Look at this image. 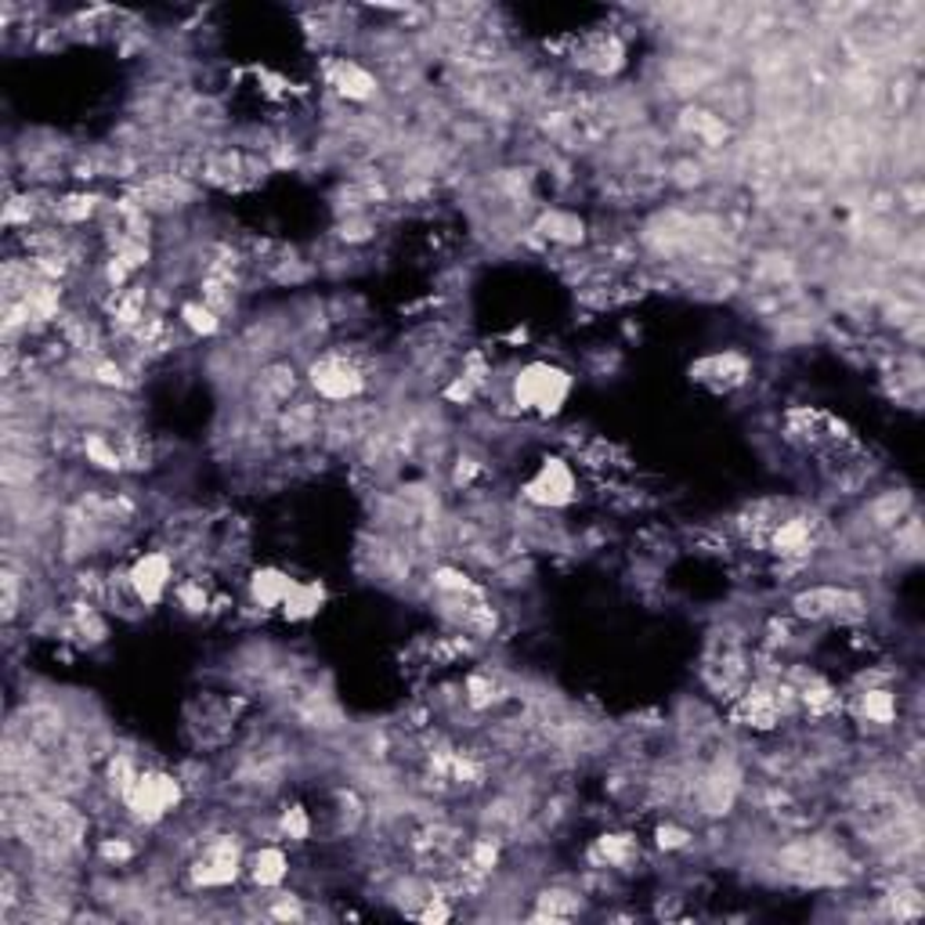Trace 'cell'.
Listing matches in <instances>:
<instances>
[{"label": "cell", "mask_w": 925, "mask_h": 925, "mask_svg": "<svg viewBox=\"0 0 925 925\" xmlns=\"http://www.w3.org/2000/svg\"><path fill=\"white\" fill-rule=\"evenodd\" d=\"M419 918L424 922H445V918H452V907L441 904V896H430V907L419 911Z\"/></svg>", "instance_id": "cell-25"}, {"label": "cell", "mask_w": 925, "mask_h": 925, "mask_svg": "<svg viewBox=\"0 0 925 925\" xmlns=\"http://www.w3.org/2000/svg\"><path fill=\"white\" fill-rule=\"evenodd\" d=\"M535 918H549V922H568L583 911V896L571 889H543L539 901H535Z\"/></svg>", "instance_id": "cell-15"}, {"label": "cell", "mask_w": 925, "mask_h": 925, "mask_svg": "<svg viewBox=\"0 0 925 925\" xmlns=\"http://www.w3.org/2000/svg\"><path fill=\"white\" fill-rule=\"evenodd\" d=\"M173 578H178V568H173V557L167 549H145V554L130 560L123 583L141 607H159L170 597Z\"/></svg>", "instance_id": "cell-8"}, {"label": "cell", "mask_w": 925, "mask_h": 925, "mask_svg": "<svg viewBox=\"0 0 925 925\" xmlns=\"http://www.w3.org/2000/svg\"><path fill=\"white\" fill-rule=\"evenodd\" d=\"M857 716L864 723H872V727H893L896 716H901V702H896V694L886 687H867L857 694Z\"/></svg>", "instance_id": "cell-14"}, {"label": "cell", "mask_w": 925, "mask_h": 925, "mask_svg": "<svg viewBox=\"0 0 925 925\" xmlns=\"http://www.w3.org/2000/svg\"><path fill=\"white\" fill-rule=\"evenodd\" d=\"M279 828H282L286 838H294V843H304V838L311 835V817H308V809H304V806H286Z\"/></svg>", "instance_id": "cell-21"}, {"label": "cell", "mask_w": 925, "mask_h": 925, "mask_svg": "<svg viewBox=\"0 0 925 925\" xmlns=\"http://www.w3.org/2000/svg\"><path fill=\"white\" fill-rule=\"evenodd\" d=\"M83 456H87V463H95L98 470H123L120 448H116V441H109L106 434H98V430H91L83 438Z\"/></svg>", "instance_id": "cell-17"}, {"label": "cell", "mask_w": 925, "mask_h": 925, "mask_svg": "<svg viewBox=\"0 0 925 925\" xmlns=\"http://www.w3.org/2000/svg\"><path fill=\"white\" fill-rule=\"evenodd\" d=\"M531 506L539 510H568L578 503V474L571 467V459L564 456H543L539 467L531 470V477L520 488Z\"/></svg>", "instance_id": "cell-6"}, {"label": "cell", "mask_w": 925, "mask_h": 925, "mask_svg": "<svg viewBox=\"0 0 925 925\" xmlns=\"http://www.w3.org/2000/svg\"><path fill=\"white\" fill-rule=\"evenodd\" d=\"M294 583L297 578L286 568H279V564H257L250 578H246V597H250V604L260 607V611H282Z\"/></svg>", "instance_id": "cell-9"}, {"label": "cell", "mask_w": 925, "mask_h": 925, "mask_svg": "<svg viewBox=\"0 0 925 925\" xmlns=\"http://www.w3.org/2000/svg\"><path fill=\"white\" fill-rule=\"evenodd\" d=\"M690 843V832L679 828V824H662L658 828V846L662 849H684Z\"/></svg>", "instance_id": "cell-24"}, {"label": "cell", "mask_w": 925, "mask_h": 925, "mask_svg": "<svg viewBox=\"0 0 925 925\" xmlns=\"http://www.w3.org/2000/svg\"><path fill=\"white\" fill-rule=\"evenodd\" d=\"M546 236L549 239H557V242H583L586 239V225H583V217H575V213H546Z\"/></svg>", "instance_id": "cell-19"}, {"label": "cell", "mask_w": 925, "mask_h": 925, "mask_svg": "<svg viewBox=\"0 0 925 925\" xmlns=\"http://www.w3.org/2000/svg\"><path fill=\"white\" fill-rule=\"evenodd\" d=\"M636 853H640V849H636L633 835H604L600 843H597V849H593V857L604 861V864L621 867V864H629Z\"/></svg>", "instance_id": "cell-18"}, {"label": "cell", "mask_w": 925, "mask_h": 925, "mask_svg": "<svg viewBox=\"0 0 925 925\" xmlns=\"http://www.w3.org/2000/svg\"><path fill=\"white\" fill-rule=\"evenodd\" d=\"M326 604H329V586L322 583V578H297L279 615L297 626V621H311V618L322 615Z\"/></svg>", "instance_id": "cell-12"}, {"label": "cell", "mask_w": 925, "mask_h": 925, "mask_svg": "<svg viewBox=\"0 0 925 925\" xmlns=\"http://www.w3.org/2000/svg\"><path fill=\"white\" fill-rule=\"evenodd\" d=\"M246 857L250 849L239 835H210L188 864V882L196 889H231L246 878Z\"/></svg>", "instance_id": "cell-2"}, {"label": "cell", "mask_w": 925, "mask_h": 925, "mask_svg": "<svg viewBox=\"0 0 925 925\" xmlns=\"http://www.w3.org/2000/svg\"><path fill=\"white\" fill-rule=\"evenodd\" d=\"M575 372L568 366H560L554 358H531L514 372L510 395L514 405L525 416L535 419H557L575 395Z\"/></svg>", "instance_id": "cell-1"}, {"label": "cell", "mask_w": 925, "mask_h": 925, "mask_svg": "<svg viewBox=\"0 0 925 925\" xmlns=\"http://www.w3.org/2000/svg\"><path fill=\"white\" fill-rule=\"evenodd\" d=\"M289 872H294V864H289V853L279 843H265L250 849V857H246V878L253 882L257 889H282L289 882Z\"/></svg>", "instance_id": "cell-10"}, {"label": "cell", "mask_w": 925, "mask_h": 925, "mask_svg": "<svg viewBox=\"0 0 925 925\" xmlns=\"http://www.w3.org/2000/svg\"><path fill=\"white\" fill-rule=\"evenodd\" d=\"M271 915H275V918H304L300 896H294V893H279V889H275V904H271Z\"/></svg>", "instance_id": "cell-23"}, {"label": "cell", "mask_w": 925, "mask_h": 925, "mask_svg": "<svg viewBox=\"0 0 925 925\" xmlns=\"http://www.w3.org/2000/svg\"><path fill=\"white\" fill-rule=\"evenodd\" d=\"M181 322L196 337H217L221 332V311L210 300H188L181 304Z\"/></svg>", "instance_id": "cell-16"}, {"label": "cell", "mask_w": 925, "mask_h": 925, "mask_svg": "<svg viewBox=\"0 0 925 925\" xmlns=\"http://www.w3.org/2000/svg\"><path fill=\"white\" fill-rule=\"evenodd\" d=\"M434 589H441L445 597H470L474 583H470V575L459 568H438L434 571Z\"/></svg>", "instance_id": "cell-20"}, {"label": "cell", "mask_w": 925, "mask_h": 925, "mask_svg": "<svg viewBox=\"0 0 925 925\" xmlns=\"http://www.w3.org/2000/svg\"><path fill=\"white\" fill-rule=\"evenodd\" d=\"M329 83H332V91L347 101H369L376 91H380V83H376L372 72L361 62H351V58H340V62L332 66Z\"/></svg>", "instance_id": "cell-13"}, {"label": "cell", "mask_w": 925, "mask_h": 925, "mask_svg": "<svg viewBox=\"0 0 925 925\" xmlns=\"http://www.w3.org/2000/svg\"><path fill=\"white\" fill-rule=\"evenodd\" d=\"M308 384L322 401H337V405H347L366 395V372H361V366L351 355H340V351L318 355L308 366Z\"/></svg>", "instance_id": "cell-7"}, {"label": "cell", "mask_w": 925, "mask_h": 925, "mask_svg": "<svg viewBox=\"0 0 925 925\" xmlns=\"http://www.w3.org/2000/svg\"><path fill=\"white\" fill-rule=\"evenodd\" d=\"M491 702H496V679L481 676V673L467 676V705L470 708H488Z\"/></svg>", "instance_id": "cell-22"}, {"label": "cell", "mask_w": 925, "mask_h": 925, "mask_svg": "<svg viewBox=\"0 0 925 925\" xmlns=\"http://www.w3.org/2000/svg\"><path fill=\"white\" fill-rule=\"evenodd\" d=\"M120 803L138 824H159L185 803V780L159 766H141Z\"/></svg>", "instance_id": "cell-3"}, {"label": "cell", "mask_w": 925, "mask_h": 925, "mask_svg": "<svg viewBox=\"0 0 925 925\" xmlns=\"http://www.w3.org/2000/svg\"><path fill=\"white\" fill-rule=\"evenodd\" d=\"M766 543H770V554L777 557H806L814 554V520L803 517V514H792V517H780L770 525V535H766Z\"/></svg>", "instance_id": "cell-11"}, {"label": "cell", "mask_w": 925, "mask_h": 925, "mask_svg": "<svg viewBox=\"0 0 925 925\" xmlns=\"http://www.w3.org/2000/svg\"><path fill=\"white\" fill-rule=\"evenodd\" d=\"M792 615L803 621H838V626H849V621L867 618V597L846 583L803 586L792 597Z\"/></svg>", "instance_id": "cell-4"}, {"label": "cell", "mask_w": 925, "mask_h": 925, "mask_svg": "<svg viewBox=\"0 0 925 925\" xmlns=\"http://www.w3.org/2000/svg\"><path fill=\"white\" fill-rule=\"evenodd\" d=\"M687 376L694 387L723 398V395H737V390L752 384L756 361H752V355L737 351V347H723V351H705L694 358L687 366Z\"/></svg>", "instance_id": "cell-5"}]
</instances>
